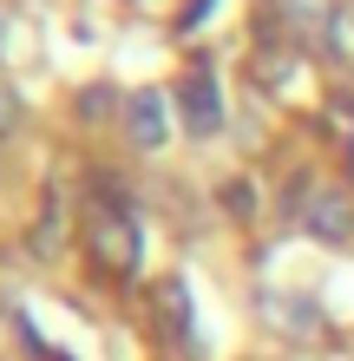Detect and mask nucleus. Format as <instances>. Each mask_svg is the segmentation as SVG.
<instances>
[{
	"label": "nucleus",
	"mask_w": 354,
	"mask_h": 361,
	"mask_svg": "<svg viewBox=\"0 0 354 361\" xmlns=\"http://www.w3.org/2000/svg\"><path fill=\"white\" fill-rule=\"evenodd\" d=\"M269 315H276V329H296V335L315 329V309L308 302H269Z\"/></svg>",
	"instance_id": "obj_6"
},
{
	"label": "nucleus",
	"mask_w": 354,
	"mask_h": 361,
	"mask_svg": "<svg viewBox=\"0 0 354 361\" xmlns=\"http://www.w3.org/2000/svg\"><path fill=\"white\" fill-rule=\"evenodd\" d=\"M322 47H328V59H335V66H354V7H328V20H322Z\"/></svg>",
	"instance_id": "obj_5"
},
{
	"label": "nucleus",
	"mask_w": 354,
	"mask_h": 361,
	"mask_svg": "<svg viewBox=\"0 0 354 361\" xmlns=\"http://www.w3.org/2000/svg\"><path fill=\"white\" fill-rule=\"evenodd\" d=\"M7 125H13V99L0 92V132H7Z\"/></svg>",
	"instance_id": "obj_9"
},
{
	"label": "nucleus",
	"mask_w": 354,
	"mask_h": 361,
	"mask_svg": "<svg viewBox=\"0 0 354 361\" xmlns=\"http://www.w3.org/2000/svg\"><path fill=\"white\" fill-rule=\"evenodd\" d=\"M223 204H230V210H236V217H243V210H249V204H256V197H249V184H230V190H223Z\"/></svg>",
	"instance_id": "obj_7"
},
{
	"label": "nucleus",
	"mask_w": 354,
	"mask_h": 361,
	"mask_svg": "<svg viewBox=\"0 0 354 361\" xmlns=\"http://www.w3.org/2000/svg\"><path fill=\"white\" fill-rule=\"evenodd\" d=\"M86 243H92V257L106 263V269H118V276L138 269V217L112 197V190H106V204L86 217Z\"/></svg>",
	"instance_id": "obj_1"
},
{
	"label": "nucleus",
	"mask_w": 354,
	"mask_h": 361,
	"mask_svg": "<svg viewBox=\"0 0 354 361\" xmlns=\"http://www.w3.org/2000/svg\"><path fill=\"white\" fill-rule=\"evenodd\" d=\"M53 361H72V355H53Z\"/></svg>",
	"instance_id": "obj_10"
},
{
	"label": "nucleus",
	"mask_w": 354,
	"mask_h": 361,
	"mask_svg": "<svg viewBox=\"0 0 354 361\" xmlns=\"http://www.w3.org/2000/svg\"><path fill=\"white\" fill-rule=\"evenodd\" d=\"M177 112H184V132L210 138L223 125V99H217V79L210 73H184L177 79Z\"/></svg>",
	"instance_id": "obj_2"
},
{
	"label": "nucleus",
	"mask_w": 354,
	"mask_h": 361,
	"mask_svg": "<svg viewBox=\"0 0 354 361\" xmlns=\"http://www.w3.org/2000/svg\"><path fill=\"white\" fill-rule=\"evenodd\" d=\"M302 224H308L315 243H348L354 237V197H348V190H315Z\"/></svg>",
	"instance_id": "obj_3"
},
{
	"label": "nucleus",
	"mask_w": 354,
	"mask_h": 361,
	"mask_svg": "<svg viewBox=\"0 0 354 361\" xmlns=\"http://www.w3.org/2000/svg\"><path fill=\"white\" fill-rule=\"evenodd\" d=\"M125 125H132V145H144V152H158L164 138H171V112H164V92H132V105H125Z\"/></svg>",
	"instance_id": "obj_4"
},
{
	"label": "nucleus",
	"mask_w": 354,
	"mask_h": 361,
	"mask_svg": "<svg viewBox=\"0 0 354 361\" xmlns=\"http://www.w3.org/2000/svg\"><path fill=\"white\" fill-rule=\"evenodd\" d=\"M106 105H112V92H86V99H79V112H86V118H99Z\"/></svg>",
	"instance_id": "obj_8"
}]
</instances>
